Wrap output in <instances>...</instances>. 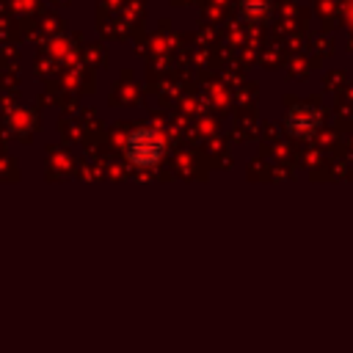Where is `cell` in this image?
<instances>
[{"mask_svg":"<svg viewBox=\"0 0 353 353\" xmlns=\"http://www.w3.org/2000/svg\"><path fill=\"white\" fill-rule=\"evenodd\" d=\"M287 127L292 130V135H312L314 127H317V113L314 110H306V108H298V110L290 113Z\"/></svg>","mask_w":353,"mask_h":353,"instance_id":"2","label":"cell"},{"mask_svg":"<svg viewBox=\"0 0 353 353\" xmlns=\"http://www.w3.org/2000/svg\"><path fill=\"white\" fill-rule=\"evenodd\" d=\"M163 152H165V141L157 130H135L127 138V157H130V163H135L141 168L160 163Z\"/></svg>","mask_w":353,"mask_h":353,"instance_id":"1","label":"cell"}]
</instances>
